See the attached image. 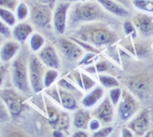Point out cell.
<instances>
[{
    "label": "cell",
    "mask_w": 153,
    "mask_h": 137,
    "mask_svg": "<svg viewBox=\"0 0 153 137\" xmlns=\"http://www.w3.org/2000/svg\"><path fill=\"white\" fill-rule=\"evenodd\" d=\"M71 39L74 40V41H75L76 42H77L78 44L81 45L83 48H84L85 49H87V51H90L91 52H95V53H98L99 51L98 50H97L96 49L94 48L93 46H91L90 45H89L88 44L86 43H84V42H82L76 39H75L74 38H71Z\"/></svg>",
    "instance_id": "obj_36"
},
{
    "label": "cell",
    "mask_w": 153,
    "mask_h": 137,
    "mask_svg": "<svg viewBox=\"0 0 153 137\" xmlns=\"http://www.w3.org/2000/svg\"><path fill=\"white\" fill-rule=\"evenodd\" d=\"M99 78L100 83L106 88L115 87L118 85V81L113 77L105 75H99Z\"/></svg>",
    "instance_id": "obj_24"
},
{
    "label": "cell",
    "mask_w": 153,
    "mask_h": 137,
    "mask_svg": "<svg viewBox=\"0 0 153 137\" xmlns=\"http://www.w3.org/2000/svg\"><path fill=\"white\" fill-rule=\"evenodd\" d=\"M39 57L43 63L48 67L57 68L60 64L59 58L54 49L49 46H46L39 53Z\"/></svg>",
    "instance_id": "obj_11"
},
{
    "label": "cell",
    "mask_w": 153,
    "mask_h": 137,
    "mask_svg": "<svg viewBox=\"0 0 153 137\" xmlns=\"http://www.w3.org/2000/svg\"><path fill=\"white\" fill-rule=\"evenodd\" d=\"M99 126H100V123L96 120H93L90 122V127L91 130H96L99 127Z\"/></svg>",
    "instance_id": "obj_40"
},
{
    "label": "cell",
    "mask_w": 153,
    "mask_h": 137,
    "mask_svg": "<svg viewBox=\"0 0 153 137\" xmlns=\"http://www.w3.org/2000/svg\"><path fill=\"white\" fill-rule=\"evenodd\" d=\"M12 74L14 85L22 91H27L29 86L25 53L21 54L13 63Z\"/></svg>",
    "instance_id": "obj_3"
},
{
    "label": "cell",
    "mask_w": 153,
    "mask_h": 137,
    "mask_svg": "<svg viewBox=\"0 0 153 137\" xmlns=\"http://www.w3.org/2000/svg\"><path fill=\"white\" fill-rule=\"evenodd\" d=\"M105 9L120 17H126L129 15L128 11L114 0H97Z\"/></svg>",
    "instance_id": "obj_12"
},
{
    "label": "cell",
    "mask_w": 153,
    "mask_h": 137,
    "mask_svg": "<svg viewBox=\"0 0 153 137\" xmlns=\"http://www.w3.org/2000/svg\"><path fill=\"white\" fill-rule=\"evenodd\" d=\"M87 134L85 133L84 132H81V131H78V132H76L74 135H73V136L74 137H85V136H87Z\"/></svg>",
    "instance_id": "obj_41"
},
{
    "label": "cell",
    "mask_w": 153,
    "mask_h": 137,
    "mask_svg": "<svg viewBox=\"0 0 153 137\" xmlns=\"http://www.w3.org/2000/svg\"><path fill=\"white\" fill-rule=\"evenodd\" d=\"M69 124V117L68 114L62 113L59 115V118L56 123V127L59 129H66Z\"/></svg>",
    "instance_id": "obj_27"
},
{
    "label": "cell",
    "mask_w": 153,
    "mask_h": 137,
    "mask_svg": "<svg viewBox=\"0 0 153 137\" xmlns=\"http://www.w3.org/2000/svg\"><path fill=\"white\" fill-rule=\"evenodd\" d=\"M109 96L112 103L115 105L117 104L121 96L120 89L118 88H116L111 89L109 92Z\"/></svg>",
    "instance_id": "obj_30"
},
{
    "label": "cell",
    "mask_w": 153,
    "mask_h": 137,
    "mask_svg": "<svg viewBox=\"0 0 153 137\" xmlns=\"http://www.w3.org/2000/svg\"><path fill=\"white\" fill-rule=\"evenodd\" d=\"M133 4L139 9L153 12V1L152 0H133Z\"/></svg>",
    "instance_id": "obj_22"
},
{
    "label": "cell",
    "mask_w": 153,
    "mask_h": 137,
    "mask_svg": "<svg viewBox=\"0 0 153 137\" xmlns=\"http://www.w3.org/2000/svg\"><path fill=\"white\" fill-rule=\"evenodd\" d=\"M114 1H117L123 4V5H124L126 6H128V5H130V1L129 0H114Z\"/></svg>",
    "instance_id": "obj_45"
},
{
    "label": "cell",
    "mask_w": 153,
    "mask_h": 137,
    "mask_svg": "<svg viewBox=\"0 0 153 137\" xmlns=\"http://www.w3.org/2000/svg\"><path fill=\"white\" fill-rule=\"evenodd\" d=\"M97 113L99 118L105 122H109L111 120L112 107L108 98H106V99L100 104L97 108Z\"/></svg>",
    "instance_id": "obj_15"
},
{
    "label": "cell",
    "mask_w": 153,
    "mask_h": 137,
    "mask_svg": "<svg viewBox=\"0 0 153 137\" xmlns=\"http://www.w3.org/2000/svg\"><path fill=\"white\" fill-rule=\"evenodd\" d=\"M1 97L6 104L11 114L17 116L21 112L22 109V101L12 90L5 89L1 91Z\"/></svg>",
    "instance_id": "obj_6"
},
{
    "label": "cell",
    "mask_w": 153,
    "mask_h": 137,
    "mask_svg": "<svg viewBox=\"0 0 153 137\" xmlns=\"http://www.w3.org/2000/svg\"><path fill=\"white\" fill-rule=\"evenodd\" d=\"M112 131V127H108L103 128L94 134V136L96 137H105L108 136Z\"/></svg>",
    "instance_id": "obj_34"
},
{
    "label": "cell",
    "mask_w": 153,
    "mask_h": 137,
    "mask_svg": "<svg viewBox=\"0 0 153 137\" xmlns=\"http://www.w3.org/2000/svg\"><path fill=\"white\" fill-rule=\"evenodd\" d=\"M69 5V2L63 1L57 5L54 11L53 17L54 27L59 33L62 34L64 33L65 30L66 15Z\"/></svg>",
    "instance_id": "obj_7"
},
{
    "label": "cell",
    "mask_w": 153,
    "mask_h": 137,
    "mask_svg": "<svg viewBox=\"0 0 153 137\" xmlns=\"http://www.w3.org/2000/svg\"><path fill=\"white\" fill-rule=\"evenodd\" d=\"M47 110L48 115L49 122L51 123L56 124L59 118V116L57 113V111L54 107H52L51 106H49V105H47Z\"/></svg>",
    "instance_id": "obj_28"
},
{
    "label": "cell",
    "mask_w": 153,
    "mask_h": 137,
    "mask_svg": "<svg viewBox=\"0 0 153 137\" xmlns=\"http://www.w3.org/2000/svg\"><path fill=\"white\" fill-rule=\"evenodd\" d=\"M62 1H65V2H71V1H83V0H60Z\"/></svg>",
    "instance_id": "obj_47"
},
{
    "label": "cell",
    "mask_w": 153,
    "mask_h": 137,
    "mask_svg": "<svg viewBox=\"0 0 153 137\" xmlns=\"http://www.w3.org/2000/svg\"><path fill=\"white\" fill-rule=\"evenodd\" d=\"M136 103L132 96L126 91L123 92L122 99L118 107V114L123 120H127L134 113Z\"/></svg>",
    "instance_id": "obj_8"
},
{
    "label": "cell",
    "mask_w": 153,
    "mask_h": 137,
    "mask_svg": "<svg viewBox=\"0 0 153 137\" xmlns=\"http://www.w3.org/2000/svg\"><path fill=\"white\" fill-rule=\"evenodd\" d=\"M30 18L33 23L38 27H45L49 24L51 19L50 7L45 4L36 5L31 11Z\"/></svg>",
    "instance_id": "obj_5"
},
{
    "label": "cell",
    "mask_w": 153,
    "mask_h": 137,
    "mask_svg": "<svg viewBox=\"0 0 153 137\" xmlns=\"http://www.w3.org/2000/svg\"><path fill=\"white\" fill-rule=\"evenodd\" d=\"M76 80H77V82L78 83L79 85V86L81 87V88H83V86H82V82H81V76L79 75V73H77L76 75Z\"/></svg>",
    "instance_id": "obj_43"
},
{
    "label": "cell",
    "mask_w": 153,
    "mask_h": 137,
    "mask_svg": "<svg viewBox=\"0 0 153 137\" xmlns=\"http://www.w3.org/2000/svg\"><path fill=\"white\" fill-rule=\"evenodd\" d=\"M128 85L133 92L141 94L148 89L149 85V79L146 74H138L130 79Z\"/></svg>",
    "instance_id": "obj_10"
},
{
    "label": "cell",
    "mask_w": 153,
    "mask_h": 137,
    "mask_svg": "<svg viewBox=\"0 0 153 137\" xmlns=\"http://www.w3.org/2000/svg\"><path fill=\"white\" fill-rule=\"evenodd\" d=\"M59 43L63 54L69 57H70L73 50L76 46L72 42L65 39H60L59 41Z\"/></svg>",
    "instance_id": "obj_19"
},
{
    "label": "cell",
    "mask_w": 153,
    "mask_h": 137,
    "mask_svg": "<svg viewBox=\"0 0 153 137\" xmlns=\"http://www.w3.org/2000/svg\"><path fill=\"white\" fill-rule=\"evenodd\" d=\"M124 29L126 35H131L133 37L136 36V31L133 24L128 21H127L124 24Z\"/></svg>",
    "instance_id": "obj_33"
},
{
    "label": "cell",
    "mask_w": 153,
    "mask_h": 137,
    "mask_svg": "<svg viewBox=\"0 0 153 137\" xmlns=\"http://www.w3.org/2000/svg\"><path fill=\"white\" fill-rule=\"evenodd\" d=\"M103 94V89L100 86H97L84 97L82 101V105L85 107H92L102 98Z\"/></svg>",
    "instance_id": "obj_16"
},
{
    "label": "cell",
    "mask_w": 153,
    "mask_h": 137,
    "mask_svg": "<svg viewBox=\"0 0 153 137\" xmlns=\"http://www.w3.org/2000/svg\"><path fill=\"white\" fill-rule=\"evenodd\" d=\"M17 0H0L1 7L14 11L17 5Z\"/></svg>",
    "instance_id": "obj_29"
},
{
    "label": "cell",
    "mask_w": 153,
    "mask_h": 137,
    "mask_svg": "<svg viewBox=\"0 0 153 137\" xmlns=\"http://www.w3.org/2000/svg\"><path fill=\"white\" fill-rule=\"evenodd\" d=\"M41 1H44L45 0H41ZM48 2H50V0H48Z\"/></svg>",
    "instance_id": "obj_48"
},
{
    "label": "cell",
    "mask_w": 153,
    "mask_h": 137,
    "mask_svg": "<svg viewBox=\"0 0 153 137\" xmlns=\"http://www.w3.org/2000/svg\"><path fill=\"white\" fill-rule=\"evenodd\" d=\"M123 136H131L132 135L130 132L129 130H128L126 129H124L123 130Z\"/></svg>",
    "instance_id": "obj_42"
},
{
    "label": "cell",
    "mask_w": 153,
    "mask_h": 137,
    "mask_svg": "<svg viewBox=\"0 0 153 137\" xmlns=\"http://www.w3.org/2000/svg\"><path fill=\"white\" fill-rule=\"evenodd\" d=\"M55 2V0H50V7H52L54 5V3Z\"/></svg>",
    "instance_id": "obj_46"
},
{
    "label": "cell",
    "mask_w": 153,
    "mask_h": 137,
    "mask_svg": "<svg viewBox=\"0 0 153 137\" xmlns=\"http://www.w3.org/2000/svg\"><path fill=\"white\" fill-rule=\"evenodd\" d=\"M53 135L55 137L56 136H58V137H61V136H63V134L61 132H60L59 130H54L53 132Z\"/></svg>",
    "instance_id": "obj_44"
},
{
    "label": "cell",
    "mask_w": 153,
    "mask_h": 137,
    "mask_svg": "<svg viewBox=\"0 0 153 137\" xmlns=\"http://www.w3.org/2000/svg\"><path fill=\"white\" fill-rule=\"evenodd\" d=\"M59 84L62 87H63V88H64L65 89H70V90H74V89H75V88L71 84L68 83L65 79H61L60 80H59Z\"/></svg>",
    "instance_id": "obj_39"
},
{
    "label": "cell",
    "mask_w": 153,
    "mask_h": 137,
    "mask_svg": "<svg viewBox=\"0 0 153 137\" xmlns=\"http://www.w3.org/2000/svg\"><path fill=\"white\" fill-rule=\"evenodd\" d=\"M59 92L61 102L64 108L68 110H74L77 108L76 101L71 94L61 90Z\"/></svg>",
    "instance_id": "obj_18"
},
{
    "label": "cell",
    "mask_w": 153,
    "mask_h": 137,
    "mask_svg": "<svg viewBox=\"0 0 153 137\" xmlns=\"http://www.w3.org/2000/svg\"><path fill=\"white\" fill-rule=\"evenodd\" d=\"M148 123V120L147 117L145 115H142L134 122L133 124V129L138 133L143 132L147 127Z\"/></svg>",
    "instance_id": "obj_20"
},
{
    "label": "cell",
    "mask_w": 153,
    "mask_h": 137,
    "mask_svg": "<svg viewBox=\"0 0 153 137\" xmlns=\"http://www.w3.org/2000/svg\"><path fill=\"white\" fill-rule=\"evenodd\" d=\"M96 58H97L96 54L93 53H88L84 56L82 60L80 61V62L79 63V64H84L85 65L90 64L94 60H95Z\"/></svg>",
    "instance_id": "obj_32"
},
{
    "label": "cell",
    "mask_w": 153,
    "mask_h": 137,
    "mask_svg": "<svg viewBox=\"0 0 153 137\" xmlns=\"http://www.w3.org/2000/svg\"><path fill=\"white\" fill-rule=\"evenodd\" d=\"M82 81L83 82L84 88L85 90H88L90 88H91L92 86H93L96 83L94 81H93L91 79H90L89 77L86 76L85 74L82 73Z\"/></svg>",
    "instance_id": "obj_31"
},
{
    "label": "cell",
    "mask_w": 153,
    "mask_h": 137,
    "mask_svg": "<svg viewBox=\"0 0 153 137\" xmlns=\"http://www.w3.org/2000/svg\"><path fill=\"white\" fill-rule=\"evenodd\" d=\"M105 14L99 4L93 1L74 5L69 15V24L88 22L105 18Z\"/></svg>",
    "instance_id": "obj_1"
},
{
    "label": "cell",
    "mask_w": 153,
    "mask_h": 137,
    "mask_svg": "<svg viewBox=\"0 0 153 137\" xmlns=\"http://www.w3.org/2000/svg\"><path fill=\"white\" fill-rule=\"evenodd\" d=\"M57 76L58 73L56 71L53 70H48L46 72L44 79V83L45 86L48 87L51 85V84L54 82Z\"/></svg>",
    "instance_id": "obj_25"
},
{
    "label": "cell",
    "mask_w": 153,
    "mask_h": 137,
    "mask_svg": "<svg viewBox=\"0 0 153 137\" xmlns=\"http://www.w3.org/2000/svg\"><path fill=\"white\" fill-rule=\"evenodd\" d=\"M32 32V27L26 23H20L13 29L14 38L20 42H23Z\"/></svg>",
    "instance_id": "obj_13"
},
{
    "label": "cell",
    "mask_w": 153,
    "mask_h": 137,
    "mask_svg": "<svg viewBox=\"0 0 153 137\" xmlns=\"http://www.w3.org/2000/svg\"><path fill=\"white\" fill-rule=\"evenodd\" d=\"M0 33L4 37H5L6 38H8L11 36L10 30L5 24H4L2 23V21H1Z\"/></svg>",
    "instance_id": "obj_35"
},
{
    "label": "cell",
    "mask_w": 153,
    "mask_h": 137,
    "mask_svg": "<svg viewBox=\"0 0 153 137\" xmlns=\"http://www.w3.org/2000/svg\"><path fill=\"white\" fill-rule=\"evenodd\" d=\"M90 117L88 112L83 110H79L75 115L74 125L78 128L87 129V124Z\"/></svg>",
    "instance_id": "obj_17"
},
{
    "label": "cell",
    "mask_w": 153,
    "mask_h": 137,
    "mask_svg": "<svg viewBox=\"0 0 153 137\" xmlns=\"http://www.w3.org/2000/svg\"><path fill=\"white\" fill-rule=\"evenodd\" d=\"M29 64L31 85L34 91L37 93L43 88L44 68L40 61L33 55L30 58Z\"/></svg>",
    "instance_id": "obj_4"
},
{
    "label": "cell",
    "mask_w": 153,
    "mask_h": 137,
    "mask_svg": "<svg viewBox=\"0 0 153 137\" xmlns=\"http://www.w3.org/2000/svg\"><path fill=\"white\" fill-rule=\"evenodd\" d=\"M95 71L101 72L105 71L107 69V64L104 61H100L97 63L95 66H94Z\"/></svg>",
    "instance_id": "obj_37"
},
{
    "label": "cell",
    "mask_w": 153,
    "mask_h": 137,
    "mask_svg": "<svg viewBox=\"0 0 153 137\" xmlns=\"http://www.w3.org/2000/svg\"><path fill=\"white\" fill-rule=\"evenodd\" d=\"M0 16L1 19L9 26H13L16 23L15 17L9 10L1 7Z\"/></svg>",
    "instance_id": "obj_21"
},
{
    "label": "cell",
    "mask_w": 153,
    "mask_h": 137,
    "mask_svg": "<svg viewBox=\"0 0 153 137\" xmlns=\"http://www.w3.org/2000/svg\"><path fill=\"white\" fill-rule=\"evenodd\" d=\"M28 14V9L26 5L23 2H20L17 7V16L19 20H24Z\"/></svg>",
    "instance_id": "obj_26"
},
{
    "label": "cell",
    "mask_w": 153,
    "mask_h": 137,
    "mask_svg": "<svg viewBox=\"0 0 153 137\" xmlns=\"http://www.w3.org/2000/svg\"><path fill=\"white\" fill-rule=\"evenodd\" d=\"M82 54V50L79 47L76 46L75 48H74V49L73 50V51H72V54L70 56V58H73V59L78 58Z\"/></svg>",
    "instance_id": "obj_38"
},
{
    "label": "cell",
    "mask_w": 153,
    "mask_h": 137,
    "mask_svg": "<svg viewBox=\"0 0 153 137\" xmlns=\"http://www.w3.org/2000/svg\"><path fill=\"white\" fill-rule=\"evenodd\" d=\"M19 49V45L17 43L13 41L6 42L1 48V58L4 61L10 60L17 52Z\"/></svg>",
    "instance_id": "obj_14"
},
{
    "label": "cell",
    "mask_w": 153,
    "mask_h": 137,
    "mask_svg": "<svg viewBox=\"0 0 153 137\" xmlns=\"http://www.w3.org/2000/svg\"><path fill=\"white\" fill-rule=\"evenodd\" d=\"M44 39L43 37L38 33L33 34L30 41V46L32 50L36 51L38 50L44 44Z\"/></svg>",
    "instance_id": "obj_23"
},
{
    "label": "cell",
    "mask_w": 153,
    "mask_h": 137,
    "mask_svg": "<svg viewBox=\"0 0 153 137\" xmlns=\"http://www.w3.org/2000/svg\"><path fill=\"white\" fill-rule=\"evenodd\" d=\"M134 22L144 35L150 36L153 34V21L151 17L145 14H138L135 17Z\"/></svg>",
    "instance_id": "obj_9"
},
{
    "label": "cell",
    "mask_w": 153,
    "mask_h": 137,
    "mask_svg": "<svg viewBox=\"0 0 153 137\" xmlns=\"http://www.w3.org/2000/svg\"><path fill=\"white\" fill-rule=\"evenodd\" d=\"M77 36L85 42L99 46L109 43L115 38L112 32L101 24H85L78 31Z\"/></svg>",
    "instance_id": "obj_2"
}]
</instances>
